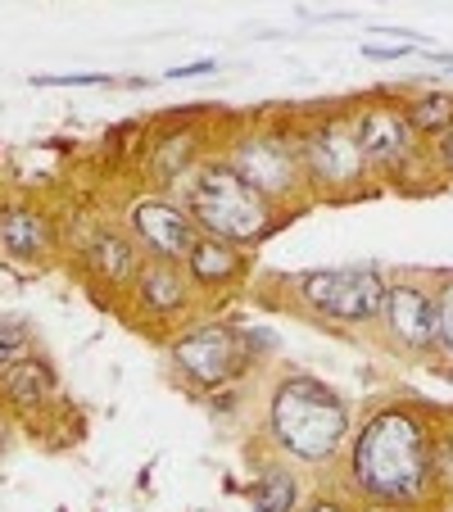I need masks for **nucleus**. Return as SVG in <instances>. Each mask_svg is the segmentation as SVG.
<instances>
[{
  "label": "nucleus",
  "instance_id": "nucleus-24",
  "mask_svg": "<svg viewBox=\"0 0 453 512\" xmlns=\"http://www.w3.org/2000/svg\"><path fill=\"white\" fill-rule=\"evenodd\" d=\"M363 55L367 59H404V55H413V46H363Z\"/></svg>",
  "mask_w": 453,
  "mask_h": 512
},
{
  "label": "nucleus",
  "instance_id": "nucleus-11",
  "mask_svg": "<svg viewBox=\"0 0 453 512\" xmlns=\"http://www.w3.org/2000/svg\"><path fill=\"white\" fill-rule=\"evenodd\" d=\"M132 300L136 309L145 313V318L155 322H177L191 313V304L200 300L191 286V277H186L182 263L173 259H145L141 272L132 277Z\"/></svg>",
  "mask_w": 453,
  "mask_h": 512
},
{
  "label": "nucleus",
  "instance_id": "nucleus-26",
  "mask_svg": "<svg viewBox=\"0 0 453 512\" xmlns=\"http://www.w3.org/2000/svg\"><path fill=\"white\" fill-rule=\"evenodd\" d=\"M5 449H10V426L0 422V454H5Z\"/></svg>",
  "mask_w": 453,
  "mask_h": 512
},
{
  "label": "nucleus",
  "instance_id": "nucleus-23",
  "mask_svg": "<svg viewBox=\"0 0 453 512\" xmlns=\"http://www.w3.org/2000/svg\"><path fill=\"white\" fill-rule=\"evenodd\" d=\"M218 68V59H200V64H186V68H168L164 78H173V82H182V78H204V73H213Z\"/></svg>",
  "mask_w": 453,
  "mask_h": 512
},
{
  "label": "nucleus",
  "instance_id": "nucleus-21",
  "mask_svg": "<svg viewBox=\"0 0 453 512\" xmlns=\"http://www.w3.org/2000/svg\"><path fill=\"white\" fill-rule=\"evenodd\" d=\"M435 336H440L444 354L453 358V272L435 281Z\"/></svg>",
  "mask_w": 453,
  "mask_h": 512
},
{
  "label": "nucleus",
  "instance_id": "nucleus-3",
  "mask_svg": "<svg viewBox=\"0 0 453 512\" xmlns=\"http://www.w3.org/2000/svg\"><path fill=\"white\" fill-rule=\"evenodd\" d=\"M173 195L186 204V213L195 218V227L218 241H232L241 250L263 245L281 223H286V209L277 200L250 186L241 173L222 155H204L182 182L173 186Z\"/></svg>",
  "mask_w": 453,
  "mask_h": 512
},
{
  "label": "nucleus",
  "instance_id": "nucleus-18",
  "mask_svg": "<svg viewBox=\"0 0 453 512\" xmlns=\"http://www.w3.org/2000/svg\"><path fill=\"white\" fill-rule=\"evenodd\" d=\"M404 114L413 118V127L426 136V141H435L440 132H449L453 127V91H417V96L404 100Z\"/></svg>",
  "mask_w": 453,
  "mask_h": 512
},
{
  "label": "nucleus",
  "instance_id": "nucleus-16",
  "mask_svg": "<svg viewBox=\"0 0 453 512\" xmlns=\"http://www.w3.org/2000/svg\"><path fill=\"white\" fill-rule=\"evenodd\" d=\"M50 241H55V232H50V223L41 218V213L32 209H5L0 213V250L10 254V259H46L50 254Z\"/></svg>",
  "mask_w": 453,
  "mask_h": 512
},
{
  "label": "nucleus",
  "instance_id": "nucleus-19",
  "mask_svg": "<svg viewBox=\"0 0 453 512\" xmlns=\"http://www.w3.org/2000/svg\"><path fill=\"white\" fill-rule=\"evenodd\" d=\"M431 481L440 499H453V422L431 431Z\"/></svg>",
  "mask_w": 453,
  "mask_h": 512
},
{
  "label": "nucleus",
  "instance_id": "nucleus-12",
  "mask_svg": "<svg viewBox=\"0 0 453 512\" xmlns=\"http://www.w3.org/2000/svg\"><path fill=\"white\" fill-rule=\"evenodd\" d=\"M182 268H186V277H191V286H195L200 300L204 295H227V290H236L245 281V272H250V250L200 232L195 245L186 250Z\"/></svg>",
  "mask_w": 453,
  "mask_h": 512
},
{
  "label": "nucleus",
  "instance_id": "nucleus-20",
  "mask_svg": "<svg viewBox=\"0 0 453 512\" xmlns=\"http://www.w3.org/2000/svg\"><path fill=\"white\" fill-rule=\"evenodd\" d=\"M32 354V331L23 318H0V372Z\"/></svg>",
  "mask_w": 453,
  "mask_h": 512
},
{
  "label": "nucleus",
  "instance_id": "nucleus-15",
  "mask_svg": "<svg viewBox=\"0 0 453 512\" xmlns=\"http://www.w3.org/2000/svg\"><path fill=\"white\" fill-rule=\"evenodd\" d=\"M87 259L100 277H109L114 286H132V277L141 272V241L127 232H96L87 241Z\"/></svg>",
  "mask_w": 453,
  "mask_h": 512
},
{
  "label": "nucleus",
  "instance_id": "nucleus-1",
  "mask_svg": "<svg viewBox=\"0 0 453 512\" xmlns=\"http://www.w3.org/2000/svg\"><path fill=\"white\" fill-rule=\"evenodd\" d=\"M431 413L422 404L386 399L349 435L345 481L372 508H422L435 499L431 481Z\"/></svg>",
  "mask_w": 453,
  "mask_h": 512
},
{
  "label": "nucleus",
  "instance_id": "nucleus-6",
  "mask_svg": "<svg viewBox=\"0 0 453 512\" xmlns=\"http://www.w3.org/2000/svg\"><path fill=\"white\" fill-rule=\"evenodd\" d=\"M277 349V340H259L254 327L241 322H195L168 345V368L195 395H213V390L232 386L250 368H259V358Z\"/></svg>",
  "mask_w": 453,
  "mask_h": 512
},
{
  "label": "nucleus",
  "instance_id": "nucleus-5",
  "mask_svg": "<svg viewBox=\"0 0 453 512\" xmlns=\"http://www.w3.org/2000/svg\"><path fill=\"white\" fill-rule=\"evenodd\" d=\"M295 145L313 200L340 204V200H363V195L376 191V177L367 168L363 145H358L354 109H331V114L299 123Z\"/></svg>",
  "mask_w": 453,
  "mask_h": 512
},
{
  "label": "nucleus",
  "instance_id": "nucleus-2",
  "mask_svg": "<svg viewBox=\"0 0 453 512\" xmlns=\"http://www.w3.org/2000/svg\"><path fill=\"white\" fill-rule=\"evenodd\" d=\"M354 435L345 395L313 372H281L263 395V440L295 467H331Z\"/></svg>",
  "mask_w": 453,
  "mask_h": 512
},
{
  "label": "nucleus",
  "instance_id": "nucleus-7",
  "mask_svg": "<svg viewBox=\"0 0 453 512\" xmlns=\"http://www.w3.org/2000/svg\"><path fill=\"white\" fill-rule=\"evenodd\" d=\"M354 127L376 186L386 182V186H408L413 191L417 173L431 168V141L404 114V100H390V96L363 100V105H354Z\"/></svg>",
  "mask_w": 453,
  "mask_h": 512
},
{
  "label": "nucleus",
  "instance_id": "nucleus-9",
  "mask_svg": "<svg viewBox=\"0 0 453 512\" xmlns=\"http://www.w3.org/2000/svg\"><path fill=\"white\" fill-rule=\"evenodd\" d=\"M376 327L404 354H435L440 349V336H435V286H426L422 277H390L386 309H381Z\"/></svg>",
  "mask_w": 453,
  "mask_h": 512
},
{
  "label": "nucleus",
  "instance_id": "nucleus-14",
  "mask_svg": "<svg viewBox=\"0 0 453 512\" xmlns=\"http://www.w3.org/2000/svg\"><path fill=\"white\" fill-rule=\"evenodd\" d=\"M0 395L10 399L14 408H41L59 395V377L41 354H28L0 372Z\"/></svg>",
  "mask_w": 453,
  "mask_h": 512
},
{
  "label": "nucleus",
  "instance_id": "nucleus-13",
  "mask_svg": "<svg viewBox=\"0 0 453 512\" xmlns=\"http://www.w3.org/2000/svg\"><path fill=\"white\" fill-rule=\"evenodd\" d=\"M200 141H204L200 127H182V132L159 136V141L150 145V155H145L150 182H159V186H168V191H173V186L204 159V145Z\"/></svg>",
  "mask_w": 453,
  "mask_h": 512
},
{
  "label": "nucleus",
  "instance_id": "nucleus-8",
  "mask_svg": "<svg viewBox=\"0 0 453 512\" xmlns=\"http://www.w3.org/2000/svg\"><path fill=\"white\" fill-rule=\"evenodd\" d=\"M222 159L236 168L250 186H259L268 200H277L281 209H299L309 204V182H304V164H299V145L290 123H254L245 132H236L222 150Z\"/></svg>",
  "mask_w": 453,
  "mask_h": 512
},
{
  "label": "nucleus",
  "instance_id": "nucleus-22",
  "mask_svg": "<svg viewBox=\"0 0 453 512\" xmlns=\"http://www.w3.org/2000/svg\"><path fill=\"white\" fill-rule=\"evenodd\" d=\"M109 78H100V73H73V78H37V87H105Z\"/></svg>",
  "mask_w": 453,
  "mask_h": 512
},
{
  "label": "nucleus",
  "instance_id": "nucleus-25",
  "mask_svg": "<svg viewBox=\"0 0 453 512\" xmlns=\"http://www.w3.org/2000/svg\"><path fill=\"white\" fill-rule=\"evenodd\" d=\"M299 512H349L345 503H336V499H313L309 508H299Z\"/></svg>",
  "mask_w": 453,
  "mask_h": 512
},
{
  "label": "nucleus",
  "instance_id": "nucleus-17",
  "mask_svg": "<svg viewBox=\"0 0 453 512\" xmlns=\"http://www.w3.org/2000/svg\"><path fill=\"white\" fill-rule=\"evenodd\" d=\"M299 476L286 463H263L250 481V508L254 512H295L299 508Z\"/></svg>",
  "mask_w": 453,
  "mask_h": 512
},
{
  "label": "nucleus",
  "instance_id": "nucleus-4",
  "mask_svg": "<svg viewBox=\"0 0 453 512\" xmlns=\"http://www.w3.org/2000/svg\"><path fill=\"white\" fill-rule=\"evenodd\" d=\"M277 286H281V300L295 313L345 331V327H376L381 322L390 277L376 263H354V268L290 272Z\"/></svg>",
  "mask_w": 453,
  "mask_h": 512
},
{
  "label": "nucleus",
  "instance_id": "nucleus-10",
  "mask_svg": "<svg viewBox=\"0 0 453 512\" xmlns=\"http://www.w3.org/2000/svg\"><path fill=\"white\" fill-rule=\"evenodd\" d=\"M127 227H132V236L141 241V250L150 259H173V263H182L186 250L195 245V236H200L195 218L186 213V204L177 195H141L127 209Z\"/></svg>",
  "mask_w": 453,
  "mask_h": 512
}]
</instances>
